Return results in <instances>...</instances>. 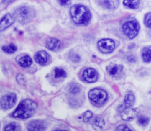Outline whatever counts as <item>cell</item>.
Returning <instances> with one entry per match:
<instances>
[{
    "instance_id": "1",
    "label": "cell",
    "mask_w": 151,
    "mask_h": 131,
    "mask_svg": "<svg viewBox=\"0 0 151 131\" xmlns=\"http://www.w3.org/2000/svg\"><path fill=\"white\" fill-rule=\"evenodd\" d=\"M70 15L73 21L78 25H87L91 19L89 9L82 5H74L70 9Z\"/></svg>"
},
{
    "instance_id": "2",
    "label": "cell",
    "mask_w": 151,
    "mask_h": 131,
    "mask_svg": "<svg viewBox=\"0 0 151 131\" xmlns=\"http://www.w3.org/2000/svg\"><path fill=\"white\" fill-rule=\"evenodd\" d=\"M37 107L35 101L27 99L21 101L15 110L12 113V116L14 117L25 119L30 117L35 112Z\"/></svg>"
},
{
    "instance_id": "3",
    "label": "cell",
    "mask_w": 151,
    "mask_h": 131,
    "mask_svg": "<svg viewBox=\"0 0 151 131\" xmlns=\"http://www.w3.org/2000/svg\"><path fill=\"white\" fill-rule=\"evenodd\" d=\"M33 10L29 8L22 6L16 9L14 13V18L22 24H26L34 17Z\"/></svg>"
},
{
    "instance_id": "4",
    "label": "cell",
    "mask_w": 151,
    "mask_h": 131,
    "mask_svg": "<svg viewBox=\"0 0 151 131\" xmlns=\"http://www.w3.org/2000/svg\"><path fill=\"white\" fill-rule=\"evenodd\" d=\"M124 34L130 39L134 38L140 30V25L137 21H129L125 22L122 26Z\"/></svg>"
},
{
    "instance_id": "5",
    "label": "cell",
    "mask_w": 151,
    "mask_h": 131,
    "mask_svg": "<svg viewBox=\"0 0 151 131\" xmlns=\"http://www.w3.org/2000/svg\"><path fill=\"white\" fill-rule=\"evenodd\" d=\"M90 99L97 104H102L107 99V93L100 89H93L90 90L88 93Z\"/></svg>"
},
{
    "instance_id": "6",
    "label": "cell",
    "mask_w": 151,
    "mask_h": 131,
    "mask_svg": "<svg viewBox=\"0 0 151 131\" xmlns=\"http://www.w3.org/2000/svg\"><path fill=\"white\" fill-rule=\"evenodd\" d=\"M98 47L99 50L103 53H111L115 47L114 41L109 38H105L100 40L98 42Z\"/></svg>"
},
{
    "instance_id": "7",
    "label": "cell",
    "mask_w": 151,
    "mask_h": 131,
    "mask_svg": "<svg viewBox=\"0 0 151 131\" xmlns=\"http://www.w3.org/2000/svg\"><path fill=\"white\" fill-rule=\"evenodd\" d=\"M17 101L15 94L11 93L3 96L1 99V106L4 109H9L13 107Z\"/></svg>"
},
{
    "instance_id": "8",
    "label": "cell",
    "mask_w": 151,
    "mask_h": 131,
    "mask_svg": "<svg viewBox=\"0 0 151 131\" xmlns=\"http://www.w3.org/2000/svg\"><path fill=\"white\" fill-rule=\"evenodd\" d=\"M119 111L122 119L126 121L132 120L136 115V111L135 109L124 107L123 105H122L119 107Z\"/></svg>"
},
{
    "instance_id": "9",
    "label": "cell",
    "mask_w": 151,
    "mask_h": 131,
    "mask_svg": "<svg viewBox=\"0 0 151 131\" xmlns=\"http://www.w3.org/2000/svg\"><path fill=\"white\" fill-rule=\"evenodd\" d=\"M46 128L45 122L40 120H32L27 126L28 131H45Z\"/></svg>"
},
{
    "instance_id": "10",
    "label": "cell",
    "mask_w": 151,
    "mask_h": 131,
    "mask_svg": "<svg viewBox=\"0 0 151 131\" xmlns=\"http://www.w3.org/2000/svg\"><path fill=\"white\" fill-rule=\"evenodd\" d=\"M83 77L88 83H94L97 80L98 74L94 69L92 68H87L83 71Z\"/></svg>"
},
{
    "instance_id": "11",
    "label": "cell",
    "mask_w": 151,
    "mask_h": 131,
    "mask_svg": "<svg viewBox=\"0 0 151 131\" xmlns=\"http://www.w3.org/2000/svg\"><path fill=\"white\" fill-rule=\"evenodd\" d=\"M14 22V18L10 14H6L1 19L0 31H2L8 27L11 26Z\"/></svg>"
},
{
    "instance_id": "12",
    "label": "cell",
    "mask_w": 151,
    "mask_h": 131,
    "mask_svg": "<svg viewBox=\"0 0 151 131\" xmlns=\"http://www.w3.org/2000/svg\"><path fill=\"white\" fill-rule=\"evenodd\" d=\"M49 58V55L45 51H40L35 53L34 55L35 61L39 64L44 65L47 63Z\"/></svg>"
},
{
    "instance_id": "13",
    "label": "cell",
    "mask_w": 151,
    "mask_h": 131,
    "mask_svg": "<svg viewBox=\"0 0 151 131\" xmlns=\"http://www.w3.org/2000/svg\"><path fill=\"white\" fill-rule=\"evenodd\" d=\"M99 3L104 8L113 9L118 6L119 2V0H99Z\"/></svg>"
},
{
    "instance_id": "14",
    "label": "cell",
    "mask_w": 151,
    "mask_h": 131,
    "mask_svg": "<svg viewBox=\"0 0 151 131\" xmlns=\"http://www.w3.org/2000/svg\"><path fill=\"white\" fill-rule=\"evenodd\" d=\"M46 47L50 50H57L61 45V42L55 38H48L46 41Z\"/></svg>"
},
{
    "instance_id": "15",
    "label": "cell",
    "mask_w": 151,
    "mask_h": 131,
    "mask_svg": "<svg viewBox=\"0 0 151 131\" xmlns=\"http://www.w3.org/2000/svg\"><path fill=\"white\" fill-rule=\"evenodd\" d=\"M123 70V66L122 65L114 64L109 66L107 67V71L109 74L111 76H115L119 74Z\"/></svg>"
},
{
    "instance_id": "16",
    "label": "cell",
    "mask_w": 151,
    "mask_h": 131,
    "mask_svg": "<svg viewBox=\"0 0 151 131\" xmlns=\"http://www.w3.org/2000/svg\"><path fill=\"white\" fill-rule=\"evenodd\" d=\"M142 55L145 62H150L151 61V46L144 47L142 50Z\"/></svg>"
},
{
    "instance_id": "17",
    "label": "cell",
    "mask_w": 151,
    "mask_h": 131,
    "mask_svg": "<svg viewBox=\"0 0 151 131\" xmlns=\"http://www.w3.org/2000/svg\"><path fill=\"white\" fill-rule=\"evenodd\" d=\"M104 125V120L102 117H96L93 122V126L96 130H100L103 128Z\"/></svg>"
},
{
    "instance_id": "18",
    "label": "cell",
    "mask_w": 151,
    "mask_h": 131,
    "mask_svg": "<svg viewBox=\"0 0 151 131\" xmlns=\"http://www.w3.org/2000/svg\"><path fill=\"white\" fill-rule=\"evenodd\" d=\"M32 63L31 58L29 55H25L20 58L19 60V64L23 67H29Z\"/></svg>"
},
{
    "instance_id": "19",
    "label": "cell",
    "mask_w": 151,
    "mask_h": 131,
    "mask_svg": "<svg viewBox=\"0 0 151 131\" xmlns=\"http://www.w3.org/2000/svg\"><path fill=\"white\" fill-rule=\"evenodd\" d=\"M134 102V96L132 94H127L125 96L123 106L126 107H131Z\"/></svg>"
},
{
    "instance_id": "20",
    "label": "cell",
    "mask_w": 151,
    "mask_h": 131,
    "mask_svg": "<svg viewBox=\"0 0 151 131\" xmlns=\"http://www.w3.org/2000/svg\"><path fill=\"white\" fill-rule=\"evenodd\" d=\"M123 4L130 8L136 9L139 7L140 1L139 0H124Z\"/></svg>"
},
{
    "instance_id": "21",
    "label": "cell",
    "mask_w": 151,
    "mask_h": 131,
    "mask_svg": "<svg viewBox=\"0 0 151 131\" xmlns=\"http://www.w3.org/2000/svg\"><path fill=\"white\" fill-rule=\"evenodd\" d=\"M21 127L19 124L16 122H11L7 125L5 128L4 131H21Z\"/></svg>"
},
{
    "instance_id": "22",
    "label": "cell",
    "mask_w": 151,
    "mask_h": 131,
    "mask_svg": "<svg viewBox=\"0 0 151 131\" xmlns=\"http://www.w3.org/2000/svg\"><path fill=\"white\" fill-rule=\"evenodd\" d=\"M2 50L6 53L11 54L16 51L17 50V47L14 44H10L8 45H5L2 47Z\"/></svg>"
},
{
    "instance_id": "23",
    "label": "cell",
    "mask_w": 151,
    "mask_h": 131,
    "mask_svg": "<svg viewBox=\"0 0 151 131\" xmlns=\"http://www.w3.org/2000/svg\"><path fill=\"white\" fill-rule=\"evenodd\" d=\"M80 87L78 84H76V83H73L70 86L69 88V91L70 93L73 94H77L80 91Z\"/></svg>"
},
{
    "instance_id": "24",
    "label": "cell",
    "mask_w": 151,
    "mask_h": 131,
    "mask_svg": "<svg viewBox=\"0 0 151 131\" xmlns=\"http://www.w3.org/2000/svg\"><path fill=\"white\" fill-rule=\"evenodd\" d=\"M55 78H60V77H65L67 76V74L65 71L62 69L57 68L55 69Z\"/></svg>"
},
{
    "instance_id": "25",
    "label": "cell",
    "mask_w": 151,
    "mask_h": 131,
    "mask_svg": "<svg viewBox=\"0 0 151 131\" xmlns=\"http://www.w3.org/2000/svg\"><path fill=\"white\" fill-rule=\"evenodd\" d=\"M149 122V119L144 116H141L138 118V123L141 126H145Z\"/></svg>"
},
{
    "instance_id": "26",
    "label": "cell",
    "mask_w": 151,
    "mask_h": 131,
    "mask_svg": "<svg viewBox=\"0 0 151 131\" xmlns=\"http://www.w3.org/2000/svg\"><path fill=\"white\" fill-rule=\"evenodd\" d=\"M93 116V113L87 110L83 114V121L84 122H88Z\"/></svg>"
},
{
    "instance_id": "27",
    "label": "cell",
    "mask_w": 151,
    "mask_h": 131,
    "mask_svg": "<svg viewBox=\"0 0 151 131\" xmlns=\"http://www.w3.org/2000/svg\"><path fill=\"white\" fill-rule=\"evenodd\" d=\"M144 22L147 27L151 28V13H148L145 15Z\"/></svg>"
},
{
    "instance_id": "28",
    "label": "cell",
    "mask_w": 151,
    "mask_h": 131,
    "mask_svg": "<svg viewBox=\"0 0 151 131\" xmlns=\"http://www.w3.org/2000/svg\"><path fill=\"white\" fill-rule=\"evenodd\" d=\"M116 131H133L131 129H130L127 126L124 125H120L118 126L116 129Z\"/></svg>"
},
{
    "instance_id": "29",
    "label": "cell",
    "mask_w": 151,
    "mask_h": 131,
    "mask_svg": "<svg viewBox=\"0 0 151 131\" xmlns=\"http://www.w3.org/2000/svg\"><path fill=\"white\" fill-rule=\"evenodd\" d=\"M17 81L19 84H24L25 83V79L22 74H18L17 76Z\"/></svg>"
},
{
    "instance_id": "30",
    "label": "cell",
    "mask_w": 151,
    "mask_h": 131,
    "mask_svg": "<svg viewBox=\"0 0 151 131\" xmlns=\"http://www.w3.org/2000/svg\"><path fill=\"white\" fill-rule=\"evenodd\" d=\"M70 59L74 62H78L80 60V57L76 54H71L70 55Z\"/></svg>"
},
{
    "instance_id": "31",
    "label": "cell",
    "mask_w": 151,
    "mask_h": 131,
    "mask_svg": "<svg viewBox=\"0 0 151 131\" xmlns=\"http://www.w3.org/2000/svg\"><path fill=\"white\" fill-rule=\"evenodd\" d=\"M58 3L62 6H67L71 4V0H57Z\"/></svg>"
},
{
    "instance_id": "32",
    "label": "cell",
    "mask_w": 151,
    "mask_h": 131,
    "mask_svg": "<svg viewBox=\"0 0 151 131\" xmlns=\"http://www.w3.org/2000/svg\"><path fill=\"white\" fill-rule=\"evenodd\" d=\"M127 59L129 61H136V58L134 55H129Z\"/></svg>"
},
{
    "instance_id": "33",
    "label": "cell",
    "mask_w": 151,
    "mask_h": 131,
    "mask_svg": "<svg viewBox=\"0 0 151 131\" xmlns=\"http://www.w3.org/2000/svg\"><path fill=\"white\" fill-rule=\"evenodd\" d=\"M15 0H2V2L5 4H8L9 3H11L13 1H14Z\"/></svg>"
},
{
    "instance_id": "34",
    "label": "cell",
    "mask_w": 151,
    "mask_h": 131,
    "mask_svg": "<svg viewBox=\"0 0 151 131\" xmlns=\"http://www.w3.org/2000/svg\"><path fill=\"white\" fill-rule=\"evenodd\" d=\"M54 131H67V130H60V129H58V130H55Z\"/></svg>"
}]
</instances>
